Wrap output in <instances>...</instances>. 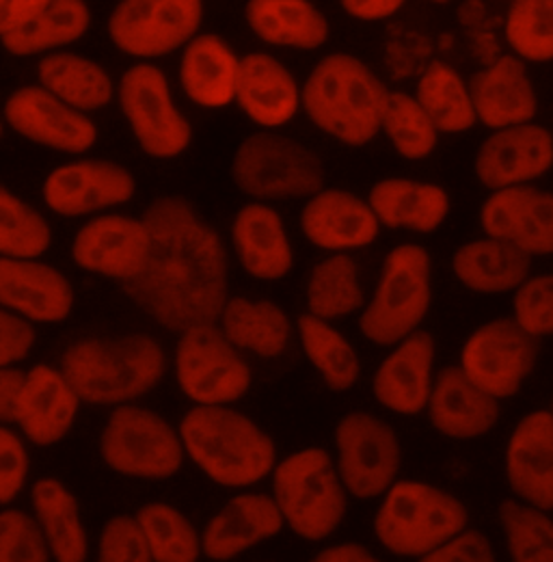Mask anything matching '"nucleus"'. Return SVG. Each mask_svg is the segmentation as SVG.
I'll return each instance as SVG.
<instances>
[{"instance_id": "nucleus-1", "label": "nucleus", "mask_w": 553, "mask_h": 562, "mask_svg": "<svg viewBox=\"0 0 553 562\" xmlns=\"http://www.w3.org/2000/svg\"><path fill=\"white\" fill-rule=\"evenodd\" d=\"M145 265L126 294L165 329L214 325L227 303V256L218 234L182 198H160L143 214Z\"/></svg>"}, {"instance_id": "nucleus-2", "label": "nucleus", "mask_w": 553, "mask_h": 562, "mask_svg": "<svg viewBox=\"0 0 553 562\" xmlns=\"http://www.w3.org/2000/svg\"><path fill=\"white\" fill-rule=\"evenodd\" d=\"M61 374L80 403L124 405L158 385L165 351L143 334L89 338L64 352Z\"/></svg>"}, {"instance_id": "nucleus-3", "label": "nucleus", "mask_w": 553, "mask_h": 562, "mask_svg": "<svg viewBox=\"0 0 553 562\" xmlns=\"http://www.w3.org/2000/svg\"><path fill=\"white\" fill-rule=\"evenodd\" d=\"M180 441L193 463L223 487H251L275 468L273 439L229 407H195L180 424Z\"/></svg>"}, {"instance_id": "nucleus-4", "label": "nucleus", "mask_w": 553, "mask_h": 562, "mask_svg": "<svg viewBox=\"0 0 553 562\" xmlns=\"http://www.w3.org/2000/svg\"><path fill=\"white\" fill-rule=\"evenodd\" d=\"M387 95L385 85L363 61L329 55L309 74L301 102L320 131L361 147L379 135Z\"/></svg>"}, {"instance_id": "nucleus-5", "label": "nucleus", "mask_w": 553, "mask_h": 562, "mask_svg": "<svg viewBox=\"0 0 553 562\" xmlns=\"http://www.w3.org/2000/svg\"><path fill=\"white\" fill-rule=\"evenodd\" d=\"M470 524L467 506L428 483L396 481L374 517L379 543L403 559H421Z\"/></svg>"}, {"instance_id": "nucleus-6", "label": "nucleus", "mask_w": 553, "mask_h": 562, "mask_svg": "<svg viewBox=\"0 0 553 562\" xmlns=\"http://www.w3.org/2000/svg\"><path fill=\"white\" fill-rule=\"evenodd\" d=\"M271 497L283 526L303 541H325L345 521V487L323 448H305L276 463Z\"/></svg>"}, {"instance_id": "nucleus-7", "label": "nucleus", "mask_w": 553, "mask_h": 562, "mask_svg": "<svg viewBox=\"0 0 553 562\" xmlns=\"http://www.w3.org/2000/svg\"><path fill=\"white\" fill-rule=\"evenodd\" d=\"M236 187L258 200L312 198L325 187V167L316 151L298 140L258 133L242 140L232 160Z\"/></svg>"}, {"instance_id": "nucleus-8", "label": "nucleus", "mask_w": 553, "mask_h": 562, "mask_svg": "<svg viewBox=\"0 0 553 562\" xmlns=\"http://www.w3.org/2000/svg\"><path fill=\"white\" fill-rule=\"evenodd\" d=\"M428 307L430 256L419 245H400L385 258L376 294L359 327L368 340L392 347L417 331Z\"/></svg>"}, {"instance_id": "nucleus-9", "label": "nucleus", "mask_w": 553, "mask_h": 562, "mask_svg": "<svg viewBox=\"0 0 553 562\" xmlns=\"http://www.w3.org/2000/svg\"><path fill=\"white\" fill-rule=\"evenodd\" d=\"M102 461L117 474L165 481L180 472L184 448L169 422L154 412L120 405L100 437Z\"/></svg>"}, {"instance_id": "nucleus-10", "label": "nucleus", "mask_w": 553, "mask_h": 562, "mask_svg": "<svg viewBox=\"0 0 553 562\" xmlns=\"http://www.w3.org/2000/svg\"><path fill=\"white\" fill-rule=\"evenodd\" d=\"M178 383L198 407H225L251 387L247 361L214 325L182 334L176 352Z\"/></svg>"}, {"instance_id": "nucleus-11", "label": "nucleus", "mask_w": 553, "mask_h": 562, "mask_svg": "<svg viewBox=\"0 0 553 562\" xmlns=\"http://www.w3.org/2000/svg\"><path fill=\"white\" fill-rule=\"evenodd\" d=\"M338 476L346 493L359 499L385 495L400 472V439L387 422L352 412L336 428Z\"/></svg>"}, {"instance_id": "nucleus-12", "label": "nucleus", "mask_w": 553, "mask_h": 562, "mask_svg": "<svg viewBox=\"0 0 553 562\" xmlns=\"http://www.w3.org/2000/svg\"><path fill=\"white\" fill-rule=\"evenodd\" d=\"M120 106L145 154L173 158L189 147L191 124L173 106L169 82L156 66L138 64L124 74Z\"/></svg>"}, {"instance_id": "nucleus-13", "label": "nucleus", "mask_w": 553, "mask_h": 562, "mask_svg": "<svg viewBox=\"0 0 553 562\" xmlns=\"http://www.w3.org/2000/svg\"><path fill=\"white\" fill-rule=\"evenodd\" d=\"M204 7L198 0H126L109 20L113 44L133 57H162L198 33Z\"/></svg>"}, {"instance_id": "nucleus-14", "label": "nucleus", "mask_w": 553, "mask_h": 562, "mask_svg": "<svg viewBox=\"0 0 553 562\" xmlns=\"http://www.w3.org/2000/svg\"><path fill=\"white\" fill-rule=\"evenodd\" d=\"M537 342L512 318L486 323L465 342L463 374L490 398L515 396L537 363Z\"/></svg>"}, {"instance_id": "nucleus-15", "label": "nucleus", "mask_w": 553, "mask_h": 562, "mask_svg": "<svg viewBox=\"0 0 553 562\" xmlns=\"http://www.w3.org/2000/svg\"><path fill=\"white\" fill-rule=\"evenodd\" d=\"M4 120L24 139L68 154L87 151L98 139V128L84 113L69 109L37 85L22 87L9 95Z\"/></svg>"}, {"instance_id": "nucleus-16", "label": "nucleus", "mask_w": 553, "mask_h": 562, "mask_svg": "<svg viewBox=\"0 0 553 562\" xmlns=\"http://www.w3.org/2000/svg\"><path fill=\"white\" fill-rule=\"evenodd\" d=\"M135 195V178L117 162L78 160L55 169L44 182V202L64 216H80L126 204Z\"/></svg>"}, {"instance_id": "nucleus-17", "label": "nucleus", "mask_w": 553, "mask_h": 562, "mask_svg": "<svg viewBox=\"0 0 553 562\" xmlns=\"http://www.w3.org/2000/svg\"><path fill=\"white\" fill-rule=\"evenodd\" d=\"M481 223L488 238L508 243L530 258L553 251V198L537 187L495 191L483 206Z\"/></svg>"}, {"instance_id": "nucleus-18", "label": "nucleus", "mask_w": 553, "mask_h": 562, "mask_svg": "<svg viewBox=\"0 0 553 562\" xmlns=\"http://www.w3.org/2000/svg\"><path fill=\"white\" fill-rule=\"evenodd\" d=\"M147 249L149 236L143 221L111 214L82 225L71 256L80 269L126 283L140 273Z\"/></svg>"}, {"instance_id": "nucleus-19", "label": "nucleus", "mask_w": 553, "mask_h": 562, "mask_svg": "<svg viewBox=\"0 0 553 562\" xmlns=\"http://www.w3.org/2000/svg\"><path fill=\"white\" fill-rule=\"evenodd\" d=\"M552 135L543 126L523 124L497 131L484 140L476 158L478 180L490 191L521 187L552 167Z\"/></svg>"}, {"instance_id": "nucleus-20", "label": "nucleus", "mask_w": 553, "mask_h": 562, "mask_svg": "<svg viewBox=\"0 0 553 562\" xmlns=\"http://www.w3.org/2000/svg\"><path fill=\"white\" fill-rule=\"evenodd\" d=\"M78 407L80 401L61 370L40 363L24 372L13 424H18L31 443L44 448L55 446L71 430Z\"/></svg>"}, {"instance_id": "nucleus-21", "label": "nucleus", "mask_w": 553, "mask_h": 562, "mask_svg": "<svg viewBox=\"0 0 553 562\" xmlns=\"http://www.w3.org/2000/svg\"><path fill=\"white\" fill-rule=\"evenodd\" d=\"M283 528L271 495L240 493L207 521L200 535L202 557L212 562L234 561L264 541L275 539Z\"/></svg>"}, {"instance_id": "nucleus-22", "label": "nucleus", "mask_w": 553, "mask_h": 562, "mask_svg": "<svg viewBox=\"0 0 553 562\" xmlns=\"http://www.w3.org/2000/svg\"><path fill=\"white\" fill-rule=\"evenodd\" d=\"M0 307L29 323H61L74 307V288L50 265L0 258Z\"/></svg>"}, {"instance_id": "nucleus-23", "label": "nucleus", "mask_w": 553, "mask_h": 562, "mask_svg": "<svg viewBox=\"0 0 553 562\" xmlns=\"http://www.w3.org/2000/svg\"><path fill=\"white\" fill-rule=\"evenodd\" d=\"M506 476L519 502L553 508V416L534 412L517 424L506 450Z\"/></svg>"}, {"instance_id": "nucleus-24", "label": "nucleus", "mask_w": 553, "mask_h": 562, "mask_svg": "<svg viewBox=\"0 0 553 562\" xmlns=\"http://www.w3.org/2000/svg\"><path fill=\"white\" fill-rule=\"evenodd\" d=\"M467 91L476 122L495 131L530 124L539 111L526 66L515 57H501L488 70L472 76Z\"/></svg>"}, {"instance_id": "nucleus-25", "label": "nucleus", "mask_w": 553, "mask_h": 562, "mask_svg": "<svg viewBox=\"0 0 553 562\" xmlns=\"http://www.w3.org/2000/svg\"><path fill=\"white\" fill-rule=\"evenodd\" d=\"M432 336L414 331L376 370L374 398L400 416L424 412L432 390Z\"/></svg>"}, {"instance_id": "nucleus-26", "label": "nucleus", "mask_w": 553, "mask_h": 562, "mask_svg": "<svg viewBox=\"0 0 553 562\" xmlns=\"http://www.w3.org/2000/svg\"><path fill=\"white\" fill-rule=\"evenodd\" d=\"M426 409L432 426L450 439H476L499 418L497 401L476 387L461 368L439 372Z\"/></svg>"}, {"instance_id": "nucleus-27", "label": "nucleus", "mask_w": 553, "mask_h": 562, "mask_svg": "<svg viewBox=\"0 0 553 562\" xmlns=\"http://www.w3.org/2000/svg\"><path fill=\"white\" fill-rule=\"evenodd\" d=\"M238 106L260 126L287 124L301 104L296 80L271 55H247L238 61L236 95Z\"/></svg>"}, {"instance_id": "nucleus-28", "label": "nucleus", "mask_w": 553, "mask_h": 562, "mask_svg": "<svg viewBox=\"0 0 553 562\" xmlns=\"http://www.w3.org/2000/svg\"><path fill=\"white\" fill-rule=\"evenodd\" d=\"M301 227L314 245L331 251L359 249L379 236V221L368 202L340 189L316 193L303 209Z\"/></svg>"}, {"instance_id": "nucleus-29", "label": "nucleus", "mask_w": 553, "mask_h": 562, "mask_svg": "<svg viewBox=\"0 0 553 562\" xmlns=\"http://www.w3.org/2000/svg\"><path fill=\"white\" fill-rule=\"evenodd\" d=\"M33 519L53 562H87L89 537L76 495L59 479H40L31 490Z\"/></svg>"}, {"instance_id": "nucleus-30", "label": "nucleus", "mask_w": 553, "mask_h": 562, "mask_svg": "<svg viewBox=\"0 0 553 562\" xmlns=\"http://www.w3.org/2000/svg\"><path fill=\"white\" fill-rule=\"evenodd\" d=\"M232 238L247 273L258 280H281L290 273L294 256L283 221L264 204H249L236 214Z\"/></svg>"}, {"instance_id": "nucleus-31", "label": "nucleus", "mask_w": 553, "mask_h": 562, "mask_svg": "<svg viewBox=\"0 0 553 562\" xmlns=\"http://www.w3.org/2000/svg\"><path fill=\"white\" fill-rule=\"evenodd\" d=\"M370 211L379 225L407 227L414 232H435L450 212V198L437 184L414 180H383L370 191Z\"/></svg>"}, {"instance_id": "nucleus-32", "label": "nucleus", "mask_w": 553, "mask_h": 562, "mask_svg": "<svg viewBox=\"0 0 553 562\" xmlns=\"http://www.w3.org/2000/svg\"><path fill=\"white\" fill-rule=\"evenodd\" d=\"M247 22L273 46L314 50L329 37L327 18L305 0H253L247 4Z\"/></svg>"}, {"instance_id": "nucleus-33", "label": "nucleus", "mask_w": 553, "mask_h": 562, "mask_svg": "<svg viewBox=\"0 0 553 562\" xmlns=\"http://www.w3.org/2000/svg\"><path fill=\"white\" fill-rule=\"evenodd\" d=\"M238 59L216 35L195 37L182 57V87L187 95L206 109L234 102Z\"/></svg>"}, {"instance_id": "nucleus-34", "label": "nucleus", "mask_w": 553, "mask_h": 562, "mask_svg": "<svg viewBox=\"0 0 553 562\" xmlns=\"http://www.w3.org/2000/svg\"><path fill=\"white\" fill-rule=\"evenodd\" d=\"M452 265L456 278L467 288L484 294H497L517 290L528 280L532 258L508 243L484 238L463 245L454 254Z\"/></svg>"}, {"instance_id": "nucleus-35", "label": "nucleus", "mask_w": 553, "mask_h": 562, "mask_svg": "<svg viewBox=\"0 0 553 562\" xmlns=\"http://www.w3.org/2000/svg\"><path fill=\"white\" fill-rule=\"evenodd\" d=\"M37 74L42 89L78 113L98 111L113 98V82L104 68L71 53L44 57Z\"/></svg>"}, {"instance_id": "nucleus-36", "label": "nucleus", "mask_w": 553, "mask_h": 562, "mask_svg": "<svg viewBox=\"0 0 553 562\" xmlns=\"http://www.w3.org/2000/svg\"><path fill=\"white\" fill-rule=\"evenodd\" d=\"M223 336L234 349L276 357L290 342V321L273 301L229 299L221 312Z\"/></svg>"}, {"instance_id": "nucleus-37", "label": "nucleus", "mask_w": 553, "mask_h": 562, "mask_svg": "<svg viewBox=\"0 0 553 562\" xmlns=\"http://www.w3.org/2000/svg\"><path fill=\"white\" fill-rule=\"evenodd\" d=\"M89 22V7L80 0H44L42 9L26 24L2 40V48L15 57L55 50L80 40Z\"/></svg>"}, {"instance_id": "nucleus-38", "label": "nucleus", "mask_w": 553, "mask_h": 562, "mask_svg": "<svg viewBox=\"0 0 553 562\" xmlns=\"http://www.w3.org/2000/svg\"><path fill=\"white\" fill-rule=\"evenodd\" d=\"M415 100L432 122L435 131L465 133L476 124L467 85L443 61H432L426 68L417 85Z\"/></svg>"}, {"instance_id": "nucleus-39", "label": "nucleus", "mask_w": 553, "mask_h": 562, "mask_svg": "<svg viewBox=\"0 0 553 562\" xmlns=\"http://www.w3.org/2000/svg\"><path fill=\"white\" fill-rule=\"evenodd\" d=\"M154 562H200L202 539L191 519L171 504L149 502L135 515Z\"/></svg>"}, {"instance_id": "nucleus-40", "label": "nucleus", "mask_w": 553, "mask_h": 562, "mask_svg": "<svg viewBox=\"0 0 553 562\" xmlns=\"http://www.w3.org/2000/svg\"><path fill=\"white\" fill-rule=\"evenodd\" d=\"M298 336L305 355L334 392H346L357 383L359 357L340 331L312 314H303L298 318Z\"/></svg>"}, {"instance_id": "nucleus-41", "label": "nucleus", "mask_w": 553, "mask_h": 562, "mask_svg": "<svg viewBox=\"0 0 553 562\" xmlns=\"http://www.w3.org/2000/svg\"><path fill=\"white\" fill-rule=\"evenodd\" d=\"M363 305V292L357 283V265L350 256H331L323 260L309 278L307 307L320 321L340 318Z\"/></svg>"}, {"instance_id": "nucleus-42", "label": "nucleus", "mask_w": 553, "mask_h": 562, "mask_svg": "<svg viewBox=\"0 0 553 562\" xmlns=\"http://www.w3.org/2000/svg\"><path fill=\"white\" fill-rule=\"evenodd\" d=\"M497 519L506 537L510 562H553V521L550 513L519 499H504Z\"/></svg>"}, {"instance_id": "nucleus-43", "label": "nucleus", "mask_w": 553, "mask_h": 562, "mask_svg": "<svg viewBox=\"0 0 553 562\" xmlns=\"http://www.w3.org/2000/svg\"><path fill=\"white\" fill-rule=\"evenodd\" d=\"M53 240L46 218L0 184V258L35 260Z\"/></svg>"}, {"instance_id": "nucleus-44", "label": "nucleus", "mask_w": 553, "mask_h": 562, "mask_svg": "<svg viewBox=\"0 0 553 562\" xmlns=\"http://www.w3.org/2000/svg\"><path fill=\"white\" fill-rule=\"evenodd\" d=\"M381 128L394 143L396 151L409 160L426 158L437 145V131L417 100L409 93H390Z\"/></svg>"}, {"instance_id": "nucleus-45", "label": "nucleus", "mask_w": 553, "mask_h": 562, "mask_svg": "<svg viewBox=\"0 0 553 562\" xmlns=\"http://www.w3.org/2000/svg\"><path fill=\"white\" fill-rule=\"evenodd\" d=\"M506 37L519 57L550 61L553 57L552 0H517L506 20Z\"/></svg>"}, {"instance_id": "nucleus-46", "label": "nucleus", "mask_w": 553, "mask_h": 562, "mask_svg": "<svg viewBox=\"0 0 553 562\" xmlns=\"http://www.w3.org/2000/svg\"><path fill=\"white\" fill-rule=\"evenodd\" d=\"M0 562H53L31 513L0 510Z\"/></svg>"}, {"instance_id": "nucleus-47", "label": "nucleus", "mask_w": 553, "mask_h": 562, "mask_svg": "<svg viewBox=\"0 0 553 562\" xmlns=\"http://www.w3.org/2000/svg\"><path fill=\"white\" fill-rule=\"evenodd\" d=\"M515 325L530 338L550 336L553 329V278L526 280L515 294Z\"/></svg>"}, {"instance_id": "nucleus-48", "label": "nucleus", "mask_w": 553, "mask_h": 562, "mask_svg": "<svg viewBox=\"0 0 553 562\" xmlns=\"http://www.w3.org/2000/svg\"><path fill=\"white\" fill-rule=\"evenodd\" d=\"M95 562H154L135 515H115L104 524Z\"/></svg>"}, {"instance_id": "nucleus-49", "label": "nucleus", "mask_w": 553, "mask_h": 562, "mask_svg": "<svg viewBox=\"0 0 553 562\" xmlns=\"http://www.w3.org/2000/svg\"><path fill=\"white\" fill-rule=\"evenodd\" d=\"M29 450L18 432L0 424V506H9L26 487Z\"/></svg>"}, {"instance_id": "nucleus-50", "label": "nucleus", "mask_w": 553, "mask_h": 562, "mask_svg": "<svg viewBox=\"0 0 553 562\" xmlns=\"http://www.w3.org/2000/svg\"><path fill=\"white\" fill-rule=\"evenodd\" d=\"M417 562H497V557L484 532L465 528Z\"/></svg>"}, {"instance_id": "nucleus-51", "label": "nucleus", "mask_w": 553, "mask_h": 562, "mask_svg": "<svg viewBox=\"0 0 553 562\" xmlns=\"http://www.w3.org/2000/svg\"><path fill=\"white\" fill-rule=\"evenodd\" d=\"M35 345V329L29 321L0 307V368L26 359Z\"/></svg>"}, {"instance_id": "nucleus-52", "label": "nucleus", "mask_w": 553, "mask_h": 562, "mask_svg": "<svg viewBox=\"0 0 553 562\" xmlns=\"http://www.w3.org/2000/svg\"><path fill=\"white\" fill-rule=\"evenodd\" d=\"M44 0H0V42L26 24Z\"/></svg>"}, {"instance_id": "nucleus-53", "label": "nucleus", "mask_w": 553, "mask_h": 562, "mask_svg": "<svg viewBox=\"0 0 553 562\" xmlns=\"http://www.w3.org/2000/svg\"><path fill=\"white\" fill-rule=\"evenodd\" d=\"M342 9L350 18L374 22L392 18L403 9L400 0H345Z\"/></svg>"}, {"instance_id": "nucleus-54", "label": "nucleus", "mask_w": 553, "mask_h": 562, "mask_svg": "<svg viewBox=\"0 0 553 562\" xmlns=\"http://www.w3.org/2000/svg\"><path fill=\"white\" fill-rule=\"evenodd\" d=\"M24 383V372L15 368H0V424L13 422L15 401Z\"/></svg>"}, {"instance_id": "nucleus-55", "label": "nucleus", "mask_w": 553, "mask_h": 562, "mask_svg": "<svg viewBox=\"0 0 553 562\" xmlns=\"http://www.w3.org/2000/svg\"><path fill=\"white\" fill-rule=\"evenodd\" d=\"M309 562H381L368 548L350 541L340 546H329L318 552Z\"/></svg>"}, {"instance_id": "nucleus-56", "label": "nucleus", "mask_w": 553, "mask_h": 562, "mask_svg": "<svg viewBox=\"0 0 553 562\" xmlns=\"http://www.w3.org/2000/svg\"><path fill=\"white\" fill-rule=\"evenodd\" d=\"M0 137H2V122H0Z\"/></svg>"}]
</instances>
